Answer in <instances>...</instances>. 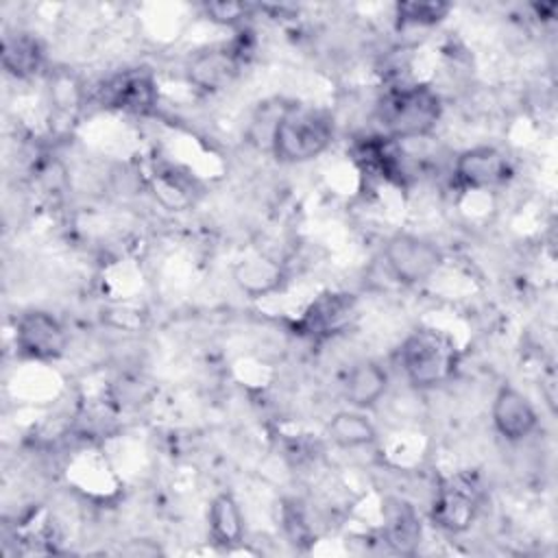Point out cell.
I'll return each mask as SVG.
<instances>
[{"instance_id": "obj_1", "label": "cell", "mask_w": 558, "mask_h": 558, "mask_svg": "<svg viewBox=\"0 0 558 558\" xmlns=\"http://www.w3.org/2000/svg\"><path fill=\"white\" fill-rule=\"evenodd\" d=\"M333 140V120L310 105L286 107L270 129V150L283 163H305L323 155Z\"/></svg>"}, {"instance_id": "obj_2", "label": "cell", "mask_w": 558, "mask_h": 558, "mask_svg": "<svg viewBox=\"0 0 558 558\" xmlns=\"http://www.w3.org/2000/svg\"><path fill=\"white\" fill-rule=\"evenodd\" d=\"M405 379L421 390L447 384L460 362L453 338L434 327L414 329L399 349Z\"/></svg>"}, {"instance_id": "obj_3", "label": "cell", "mask_w": 558, "mask_h": 558, "mask_svg": "<svg viewBox=\"0 0 558 558\" xmlns=\"http://www.w3.org/2000/svg\"><path fill=\"white\" fill-rule=\"evenodd\" d=\"M442 116V100L429 85H408L379 102V122L390 140L429 135Z\"/></svg>"}, {"instance_id": "obj_4", "label": "cell", "mask_w": 558, "mask_h": 558, "mask_svg": "<svg viewBox=\"0 0 558 558\" xmlns=\"http://www.w3.org/2000/svg\"><path fill=\"white\" fill-rule=\"evenodd\" d=\"M482 506V486L473 473H456L440 482L432 501V521L445 532L469 530Z\"/></svg>"}, {"instance_id": "obj_5", "label": "cell", "mask_w": 558, "mask_h": 558, "mask_svg": "<svg viewBox=\"0 0 558 558\" xmlns=\"http://www.w3.org/2000/svg\"><path fill=\"white\" fill-rule=\"evenodd\" d=\"M384 257L390 275L408 286H416L432 279L442 266V253L434 242L401 231L388 238Z\"/></svg>"}, {"instance_id": "obj_6", "label": "cell", "mask_w": 558, "mask_h": 558, "mask_svg": "<svg viewBox=\"0 0 558 558\" xmlns=\"http://www.w3.org/2000/svg\"><path fill=\"white\" fill-rule=\"evenodd\" d=\"M15 349L22 357L37 362L59 360L68 349V331L57 316L44 310H28L15 320Z\"/></svg>"}, {"instance_id": "obj_7", "label": "cell", "mask_w": 558, "mask_h": 558, "mask_svg": "<svg viewBox=\"0 0 558 558\" xmlns=\"http://www.w3.org/2000/svg\"><path fill=\"white\" fill-rule=\"evenodd\" d=\"M512 174L508 157L495 146H473L462 150L453 163L456 181L466 190H493Z\"/></svg>"}, {"instance_id": "obj_8", "label": "cell", "mask_w": 558, "mask_h": 558, "mask_svg": "<svg viewBox=\"0 0 558 558\" xmlns=\"http://www.w3.org/2000/svg\"><path fill=\"white\" fill-rule=\"evenodd\" d=\"M490 414H493V425L497 434L510 442H519L527 438L538 425V414L532 401L510 384H504L497 390Z\"/></svg>"}, {"instance_id": "obj_9", "label": "cell", "mask_w": 558, "mask_h": 558, "mask_svg": "<svg viewBox=\"0 0 558 558\" xmlns=\"http://www.w3.org/2000/svg\"><path fill=\"white\" fill-rule=\"evenodd\" d=\"M355 314V296L347 292H323L299 320V331L310 338H327L342 331Z\"/></svg>"}, {"instance_id": "obj_10", "label": "cell", "mask_w": 558, "mask_h": 558, "mask_svg": "<svg viewBox=\"0 0 558 558\" xmlns=\"http://www.w3.org/2000/svg\"><path fill=\"white\" fill-rule=\"evenodd\" d=\"M102 102L120 111L146 113L157 102V83L146 70H124L105 83Z\"/></svg>"}, {"instance_id": "obj_11", "label": "cell", "mask_w": 558, "mask_h": 558, "mask_svg": "<svg viewBox=\"0 0 558 558\" xmlns=\"http://www.w3.org/2000/svg\"><path fill=\"white\" fill-rule=\"evenodd\" d=\"M242 57L229 46L207 48L194 54L187 63V78L203 92H220L240 74Z\"/></svg>"}, {"instance_id": "obj_12", "label": "cell", "mask_w": 558, "mask_h": 558, "mask_svg": "<svg viewBox=\"0 0 558 558\" xmlns=\"http://www.w3.org/2000/svg\"><path fill=\"white\" fill-rule=\"evenodd\" d=\"M233 281L244 294L259 299L277 292L283 286L286 275L275 257L262 251H253L233 264Z\"/></svg>"}, {"instance_id": "obj_13", "label": "cell", "mask_w": 558, "mask_h": 558, "mask_svg": "<svg viewBox=\"0 0 558 558\" xmlns=\"http://www.w3.org/2000/svg\"><path fill=\"white\" fill-rule=\"evenodd\" d=\"M386 388V368L375 360H360L353 364L344 379V399L357 410H368L384 397Z\"/></svg>"}, {"instance_id": "obj_14", "label": "cell", "mask_w": 558, "mask_h": 558, "mask_svg": "<svg viewBox=\"0 0 558 558\" xmlns=\"http://www.w3.org/2000/svg\"><path fill=\"white\" fill-rule=\"evenodd\" d=\"M384 536L392 551L410 556L421 545V521L414 508L392 499L384 506Z\"/></svg>"}, {"instance_id": "obj_15", "label": "cell", "mask_w": 558, "mask_h": 558, "mask_svg": "<svg viewBox=\"0 0 558 558\" xmlns=\"http://www.w3.org/2000/svg\"><path fill=\"white\" fill-rule=\"evenodd\" d=\"M209 538L218 547H235L244 538V517L233 495L220 493L211 499L207 510Z\"/></svg>"}, {"instance_id": "obj_16", "label": "cell", "mask_w": 558, "mask_h": 558, "mask_svg": "<svg viewBox=\"0 0 558 558\" xmlns=\"http://www.w3.org/2000/svg\"><path fill=\"white\" fill-rule=\"evenodd\" d=\"M0 57H2V68L7 70V74H11L15 78H28V76L37 74L44 63L41 44L35 37L24 35V33L7 35L2 39Z\"/></svg>"}, {"instance_id": "obj_17", "label": "cell", "mask_w": 558, "mask_h": 558, "mask_svg": "<svg viewBox=\"0 0 558 558\" xmlns=\"http://www.w3.org/2000/svg\"><path fill=\"white\" fill-rule=\"evenodd\" d=\"M327 434L342 449L366 447L377 436L373 423L362 412H355V410H344L333 414L331 421L327 423Z\"/></svg>"}, {"instance_id": "obj_18", "label": "cell", "mask_w": 558, "mask_h": 558, "mask_svg": "<svg viewBox=\"0 0 558 558\" xmlns=\"http://www.w3.org/2000/svg\"><path fill=\"white\" fill-rule=\"evenodd\" d=\"M451 11L449 2L442 0H408L397 2L395 13L401 26H434L442 22Z\"/></svg>"}, {"instance_id": "obj_19", "label": "cell", "mask_w": 558, "mask_h": 558, "mask_svg": "<svg viewBox=\"0 0 558 558\" xmlns=\"http://www.w3.org/2000/svg\"><path fill=\"white\" fill-rule=\"evenodd\" d=\"M203 11L207 15V20L216 22V24H225V26H233L238 22H242L244 17H248L251 7L244 2H205Z\"/></svg>"}]
</instances>
